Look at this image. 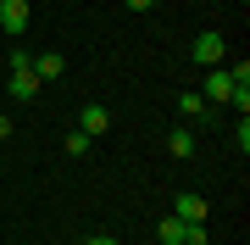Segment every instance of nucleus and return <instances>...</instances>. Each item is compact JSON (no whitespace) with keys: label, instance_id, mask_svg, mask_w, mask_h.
<instances>
[{"label":"nucleus","instance_id":"nucleus-13","mask_svg":"<svg viewBox=\"0 0 250 245\" xmlns=\"http://www.w3.org/2000/svg\"><path fill=\"white\" fill-rule=\"evenodd\" d=\"M83 245H117V240L111 234H95V240H83Z\"/></svg>","mask_w":250,"mask_h":245},{"label":"nucleus","instance_id":"nucleus-11","mask_svg":"<svg viewBox=\"0 0 250 245\" xmlns=\"http://www.w3.org/2000/svg\"><path fill=\"white\" fill-rule=\"evenodd\" d=\"M89 145H95V139H89V134H78V128L62 139V151H67V156H89Z\"/></svg>","mask_w":250,"mask_h":245},{"label":"nucleus","instance_id":"nucleus-10","mask_svg":"<svg viewBox=\"0 0 250 245\" xmlns=\"http://www.w3.org/2000/svg\"><path fill=\"white\" fill-rule=\"evenodd\" d=\"M206 106H211V100H206L200 89H184L178 95V111H184V117H206Z\"/></svg>","mask_w":250,"mask_h":245},{"label":"nucleus","instance_id":"nucleus-12","mask_svg":"<svg viewBox=\"0 0 250 245\" xmlns=\"http://www.w3.org/2000/svg\"><path fill=\"white\" fill-rule=\"evenodd\" d=\"M123 6H128V11H150L156 0H123Z\"/></svg>","mask_w":250,"mask_h":245},{"label":"nucleus","instance_id":"nucleus-9","mask_svg":"<svg viewBox=\"0 0 250 245\" xmlns=\"http://www.w3.org/2000/svg\"><path fill=\"white\" fill-rule=\"evenodd\" d=\"M167 156L189 162V156H195V134H189V128H172V134H167Z\"/></svg>","mask_w":250,"mask_h":245},{"label":"nucleus","instance_id":"nucleus-3","mask_svg":"<svg viewBox=\"0 0 250 245\" xmlns=\"http://www.w3.org/2000/svg\"><path fill=\"white\" fill-rule=\"evenodd\" d=\"M106 128H111V111L106 106H100V100H89V106H78V134H106Z\"/></svg>","mask_w":250,"mask_h":245},{"label":"nucleus","instance_id":"nucleus-1","mask_svg":"<svg viewBox=\"0 0 250 245\" xmlns=\"http://www.w3.org/2000/svg\"><path fill=\"white\" fill-rule=\"evenodd\" d=\"M6 89H11V100H34L45 84H39V73H34V56H28L22 45L11 50V78H6Z\"/></svg>","mask_w":250,"mask_h":245},{"label":"nucleus","instance_id":"nucleus-6","mask_svg":"<svg viewBox=\"0 0 250 245\" xmlns=\"http://www.w3.org/2000/svg\"><path fill=\"white\" fill-rule=\"evenodd\" d=\"M172 218H184V223H206V200L195 190H184L178 200H172Z\"/></svg>","mask_w":250,"mask_h":245},{"label":"nucleus","instance_id":"nucleus-5","mask_svg":"<svg viewBox=\"0 0 250 245\" xmlns=\"http://www.w3.org/2000/svg\"><path fill=\"white\" fill-rule=\"evenodd\" d=\"M0 28L6 34H28V0H0Z\"/></svg>","mask_w":250,"mask_h":245},{"label":"nucleus","instance_id":"nucleus-14","mask_svg":"<svg viewBox=\"0 0 250 245\" xmlns=\"http://www.w3.org/2000/svg\"><path fill=\"white\" fill-rule=\"evenodd\" d=\"M11 134V117H6V111H0V139H6Z\"/></svg>","mask_w":250,"mask_h":245},{"label":"nucleus","instance_id":"nucleus-2","mask_svg":"<svg viewBox=\"0 0 250 245\" xmlns=\"http://www.w3.org/2000/svg\"><path fill=\"white\" fill-rule=\"evenodd\" d=\"M223 50H228L223 34H195V62L200 67H223Z\"/></svg>","mask_w":250,"mask_h":245},{"label":"nucleus","instance_id":"nucleus-8","mask_svg":"<svg viewBox=\"0 0 250 245\" xmlns=\"http://www.w3.org/2000/svg\"><path fill=\"white\" fill-rule=\"evenodd\" d=\"M62 67H67V62H62V50H39V56H34L39 84H45V78H62Z\"/></svg>","mask_w":250,"mask_h":245},{"label":"nucleus","instance_id":"nucleus-7","mask_svg":"<svg viewBox=\"0 0 250 245\" xmlns=\"http://www.w3.org/2000/svg\"><path fill=\"white\" fill-rule=\"evenodd\" d=\"M189 228H195V223H184V218H172V212H167L156 234H161V245H189Z\"/></svg>","mask_w":250,"mask_h":245},{"label":"nucleus","instance_id":"nucleus-4","mask_svg":"<svg viewBox=\"0 0 250 245\" xmlns=\"http://www.w3.org/2000/svg\"><path fill=\"white\" fill-rule=\"evenodd\" d=\"M200 95H206V100H228V95H233V73H228V67H206Z\"/></svg>","mask_w":250,"mask_h":245}]
</instances>
